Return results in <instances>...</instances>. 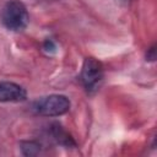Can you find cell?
<instances>
[{
    "label": "cell",
    "mask_w": 157,
    "mask_h": 157,
    "mask_svg": "<svg viewBox=\"0 0 157 157\" xmlns=\"http://www.w3.org/2000/svg\"><path fill=\"white\" fill-rule=\"evenodd\" d=\"M0 20L4 27L12 32H21L29 23V15L26 6L18 0H9L1 9Z\"/></svg>",
    "instance_id": "obj_1"
},
{
    "label": "cell",
    "mask_w": 157,
    "mask_h": 157,
    "mask_svg": "<svg viewBox=\"0 0 157 157\" xmlns=\"http://www.w3.org/2000/svg\"><path fill=\"white\" fill-rule=\"evenodd\" d=\"M71 102L64 94H49L32 103V110L42 117H60L70 110Z\"/></svg>",
    "instance_id": "obj_2"
},
{
    "label": "cell",
    "mask_w": 157,
    "mask_h": 157,
    "mask_svg": "<svg viewBox=\"0 0 157 157\" xmlns=\"http://www.w3.org/2000/svg\"><path fill=\"white\" fill-rule=\"evenodd\" d=\"M103 78L104 69L102 63L94 58H86L80 72V81L86 92L90 94L97 92L103 82Z\"/></svg>",
    "instance_id": "obj_3"
},
{
    "label": "cell",
    "mask_w": 157,
    "mask_h": 157,
    "mask_svg": "<svg viewBox=\"0 0 157 157\" xmlns=\"http://www.w3.org/2000/svg\"><path fill=\"white\" fill-rule=\"evenodd\" d=\"M27 99V91L23 86L12 81H0V102L18 103Z\"/></svg>",
    "instance_id": "obj_4"
},
{
    "label": "cell",
    "mask_w": 157,
    "mask_h": 157,
    "mask_svg": "<svg viewBox=\"0 0 157 157\" xmlns=\"http://www.w3.org/2000/svg\"><path fill=\"white\" fill-rule=\"evenodd\" d=\"M50 134L58 144H60L65 147H75L76 146L74 139L60 124H53L50 126Z\"/></svg>",
    "instance_id": "obj_5"
},
{
    "label": "cell",
    "mask_w": 157,
    "mask_h": 157,
    "mask_svg": "<svg viewBox=\"0 0 157 157\" xmlns=\"http://www.w3.org/2000/svg\"><path fill=\"white\" fill-rule=\"evenodd\" d=\"M20 150L23 156L31 157V156H37L40 152V145L37 141L29 140V141H21L20 144Z\"/></svg>",
    "instance_id": "obj_6"
},
{
    "label": "cell",
    "mask_w": 157,
    "mask_h": 157,
    "mask_svg": "<svg viewBox=\"0 0 157 157\" xmlns=\"http://www.w3.org/2000/svg\"><path fill=\"white\" fill-rule=\"evenodd\" d=\"M43 49H44V52H47V53H49V54L55 53V52H56V43H55L53 39L48 38V39H45L44 43H43Z\"/></svg>",
    "instance_id": "obj_7"
},
{
    "label": "cell",
    "mask_w": 157,
    "mask_h": 157,
    "mask_svg": "<svg viewBox=\"0 0 157 157\" xmlns=\"http://www.w3.org/2000/svg\"><path fill=\"white\" fill-rule=\"evenodd\" d=\"M120 1H123V2H125V4H129V2H131V1H134V0H120Z\"/></svg>",
    "instance_id": "obj_8"
}]
</instances>
